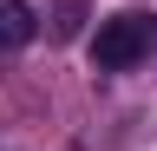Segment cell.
<instances>
[{"label": "cell", "instance_id": "obj_2", "mask_svg": "<svg viewBox=\"0 0 157 151\" xmlns=\"http://www.w3.org/2000/svg\"><path fill=\"white\" fill-rule=\"evenodd\" d=\"M33 33H39V13L26 0H0V46H26Z\"/></svg>", "mask_w": 157, "mask_h": 151}, {"label": "cell", "instance_id": "obj_1", "mask_svg": "<svg viewBox=\"0 0 157 151\" xmlns=\"http://www.w3.org/2000/svg\"><path fill=\"white\" fill-rule=\"evenodd\" d=\"M157 53V13L151 7H118L111 20H98L92 33V66L98 72H131Z\"/></svg>", "mask_w": 157, "mask_h": 151}]
</instances>
